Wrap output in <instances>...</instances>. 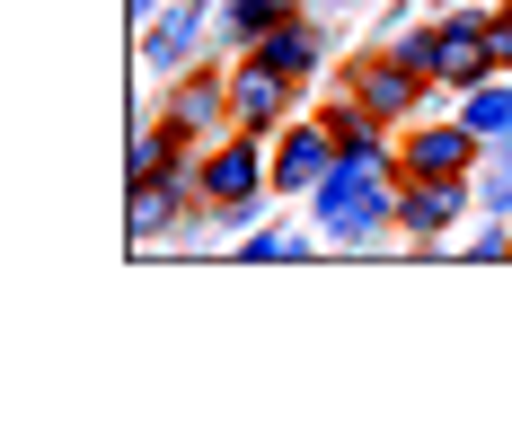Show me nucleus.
I'll use <instances>...</instances> for the list:
<instances>
[{
	"instance_id": "f3484780",
	"label": "nucleus",
	"mask_w": 512,
	"mask_h": 441,
	"mask_svg": "<svg viewBox=\"0 0 512 441\" xmlns=\"http://www.w3.org/2000/svg\"><path fill=\"white\" fill-rule=\"evenodd\" d=\"M486 203H495V212H512V150L495 159V177H486Z\"/></svg>"
},
{
	"instance_id": "39448f33",
	"label": "nucleus",
	"mask_w": 512,
	"mask_h": 441,
	"mask_svg": "<svg viewBox=\"0 0 512 441\" xmlns=\"http://www.w3.org/2000/svg\"><path fill=\"white\" fill-rule=\"evenodd\" d=\"M336 159H345V142H336V133H318V124H301L292 142L274 150V186H301V195H318Z\"/></svg>"
},
{
	"instance_id": "1a4fd4ad",
	"label": "nucleus",
	"mask_w": 512,
	"mask_h": 441,
	"mask_svg": "<svg viewBox=\"0 0 512 441\" xmlns=\"http://www.w3.org/2000/svg\"><path fill=\"white\" fill-rule=\"evenodd\" d=\"M256 53H265L274 71H292V80H301V71H318V53H327V36H318L309 18H283V27H274V36H265Z\"/></svg>"
},
{
	"instance_id": "4468645a",
	"label": "nucleus",
	"mask_w": 512,
	"mask_h": 441,
	"mask_svg": "<svg viewBox=\"0 0 512 441\" xmlns=\"http://www.w3.org/2000/svg\"><path fill=\"white\" fill-rule=\"evenodd\" d=\"M195 9H204V0H177V9L159 18V36L142 45V53L159 62V71H168V62H186V45H195Z\"/></svg>"
},
{
	"instance_id": "f257e3e1",
	"label": "nucleus",
	"mask_w": 512,
	"mask_h": 441,
	"mask_svg": "<svg viewBox=\"0 0 512 441\" xmlns=\"http://www.w3.org/2000/svg\"><path fill=\"white\" fill-rule=\"evenodd\" d=\"M380 221H398V186L380 159H336L318 186V230L327 239H371Z\"/></svg>"
},
{
	"instance_id": "0eeeda50",
	"label": "nucleus",
	"mask_w": 512,
	"mask_h": 441,
	"mask_svg": "<svg viewBox=\"0 0 512 441\" xmlns=\"http://www.w3.org/2000/svg\"><path fill=\"white\" fill-rule=\"evenodd\" d=\"M415 80H424L415 62H371V71L354 80V106H362V115H407V106H415Z\"/></svg>"
},
{
	"instance_id": "9b49d317",
	"label": "nucleus",
	"mask_w": 512,
	"mask_h": 441,
	"mask_svg": "<svg viewBox=\"0 0 512 441\" xmlns=\"http://www.w3.org/2000/svg\"><path fill=\"white\" fill-rule=\"evenodd\" d=\"M133 177H186V124L142 133V142H133Z\"/></svg>"
},
{
	"instance_id": "20e7f679",
	"label": "nucleus",
	"mask_w": 512,
	"mask_h": 441,
	"mask_svg": "<svg viewBox=\"0 0 512 441\" xmlns=\"http://www.w3.org/2000/svg\"><path fill=\"white\" fill-rule=\"evenodd\" d=\"M283 98H292V71H274L265 53H256V62H239V80H230V115H239L248 133H265V124L283 115Z\"/></svg>"
},
{
	"instance_id": "f03ea898",
	"label": "nucleus",
	"mask_w": 512,
	"mask_h": 441,
	"mask_svg": "<svg viewBox=\"0 0 512 441\" xmlns=\"http://www.w3.org/2000/svg\"><path fill=\"white\" fill-rule=\"evenodd\" d=\"M486 9H460L442 36H433V80H460V89H477L486 71H495V45H486Z\"/></svg>"
},
{
	"instance_id": "423d86ee",
	"label": "nucleus",
	"mask_w": 512,
	"mask_h": 441,
	"mask_svg": "<svg viewBox=\"0 0 512 441\" xmlns=\"http://www.w3.org/2000/svg\"><path fill=\"white\" fill-rule=\"evenodd\" d=\"M468 159H477V133H468V124H433V133H415V142H407L398 168H407V177H460Z\"/></svg>"
},
{
	"instance_id": "6e6552de",
	"label": "nucleus",
	"mask_w": 512,
	"mask_h": 441,
	"mask_svg": "<svg viewBox=\"0 0 512 441\" xmlns=\"http://www.w3.org/2000/svg\"><path fill=\"white\" fill-rule=\"evenodd\" d=\"M451 212H460V177H415V195H398L407 230H451Z\"/></svg>"
},
{
	"instance_id": "2eb2a0df",
	"label": "nucleus",
	"mask_w": 512,
	"mask_h": 441,
	"mask_svg": "<svg viewBox=\"0 0 512 441\" xmlns=\"http://www.w3.org/2000/svg\"><path fill=\"white\" fill-rule=\"evenodd\" d=\"M221 106H230V89H212V80H195V89L177 98V124H186V133H204V124L221 115Z\"/></svg>"
},
{
	"instance_id": "a211bd4d",
	"label": "nucleus",
	"mask_w": 512,
	"mask_h": 441,
	"mask_svg": "<svg viewBox=\"0 0 512 441\" xmlns=\"http://www.w3.org/2000/svg\"><path fill=\"white\" fill-rule=\"evenodd\" d=\"M133 9H151V0H133Z\"/></svg>"
},
{
	"instance_id": "7ed1b4c3",
	"label": "nucleus",
	"mask_w": 512,
	"mask_h": 441,
	"mask_svg": "<svg viewBox=\"0 0 512 441\" xmlns=\"http://www.w3.org/2000/svg\"><path fill=\"white\" fill-rule=\"evenodd\" d=\"M256 186H265V150H256V133H248V142H221L204 159V195L212 203L239 212V203H256Z\"/></svg>"
},
{
	"instance_id": "f8f14e48",
	"label": "nucleus",
	"mask_w": 512,
	"mask_h": 441,
	"mask_svg": "<svg viewBox=\"0 0 512 441\" xmlns=\"http://www.w3.org/2000/svg\"><path fill=\"white\" fill-rule=\"evenodd\" d=\"M177 195H186V177H133V239H151L177 212Z\"/></svg>"
},
{
	"instance_id": "9d476101",
	"label": "nucleus",
	"mask_w": 512,
	"mask_h": 441,
	"mask_svg": "<svg viewBox=\"0 0 512 441\" xmlns=\"http://www.w3.org/2000/svg\"><path fill=\"white\" fill-rule=\"evenodd\" d=\"M460 124L477 133V142H504V133H512V89H504V80H477L468 106H460Z\"/></svg>"
},
{
	"instance_id": "ddd939ff",
	"label": "nucleus",
	"mask_w": 512,
	"mask_h": 441,
	"mask_svg": "<svg viewBox=\"0 0 512 441\" xmlns=\"http://www.w3.org/2000/svg\"><path fill=\"white\" fill-rule=\"evenodd\" d=\"M283 18H301V9H292V0H230V36H239V45H265Z\"/></svg>"
},
{
	"instance_id": "dca6fc26",
	"label": "nucleus",
	"mask_w": 512,
	"mask_h": 441,
	"mask_svg": "<svg viewBox=\"0 0 512 441\" xmlns=\"http://www.w3.org/2000/svg\"><path fill=\"white\" fill-rule=\"evenodd\" d=\"M248 256H309V239H301V230H256Z\"/></svg>"
}]
</instances>
